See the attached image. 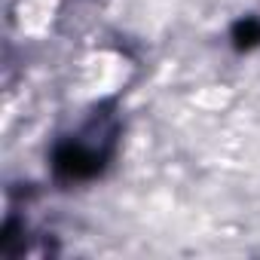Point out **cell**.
<instances>
[{
	"label": "cell",
	"instance_id": "1",
	"mask_svg": "<svg viewBox=\"0 0 260 260\" xmlns=\"http://www.w3.org/2000/svg\"><path fill=\"white\" fill-rule=\"evenodd\" d=\"M122 80V61L119 58H104L98 55L95 61L86 64V89L92 92H113V86H119Z\"/></svg>",
	"mask_w": 260,
	"mask_h": 260
},
{
	"label": "cell",
	"instance_id": "2",
	"mask_svg": "<svg viewBox=\"0 0 260 260\" xmlns=\"http://www.w3.org/2000/svg\"><path fill=\"white\" fill-rule=\"evenodd\" d=\"M22 13H25L22 22H25L28 31H43L46 22L52 19V16H49V13H52V0H28V7H25Z\"/></svg>",
	"mask_w": 260,
	"mask_h": 260
}]
</instances>
